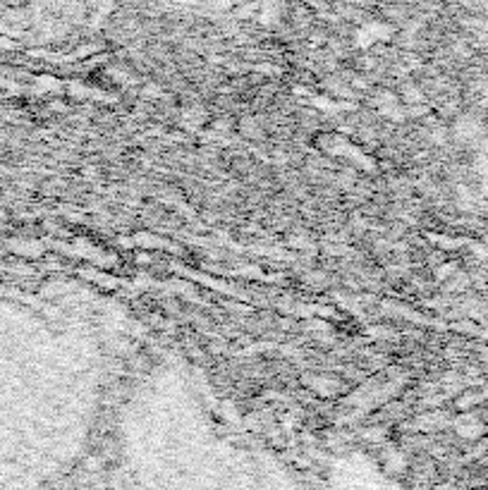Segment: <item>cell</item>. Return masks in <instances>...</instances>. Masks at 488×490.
Wrapping results in <instances>:
<instances>
[{"mask_svg":"<svg viewBox=\"0 0 488 490\" xmlns=\"http://www.w3.org/2000/svg\"><path fill=\"white\" fill-rule=\"evenodd\" d=\"M115 428L127 490H318L237 433L179 366H158L132 385Z\"/></svg>","mask_w":488,"mask_h":490,"instance_id":"obj_2","label":"cell"},{"mask_svg":"<svg viewBox=\"0 0 488 490\" xmlns=\"http://www.w3.org/2000/svg\"><path fill=\"white\" fill-rule=\"evenodd\" d=\"M106 364L86 323L0 292V490H53L94 437Z\"/></svg>","mask_w":488,"mask_h":490,"instance_id":"obj_1","label":"cell"}]
</instances>
